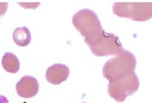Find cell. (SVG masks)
I'll return each instance as SVG.
<instances>
[{
	"label": "cell",
	"instance_id": "obj_1",
	"mask_svg": "<svg viewBox=\"0 0 152 103\" xmlns=\"http://www.w3.org/2000/svg\"><path fill=\"white\" fill-rule=\"evenodd\" d=\"M72 22L89 47L96 44L105 32L97 14L89 9H83L76 13Z\"/></svg>",
	"mask_w": 152,
	"mask_h": 103
},
{
	"label": "cell",
	"instance_id": "obj_2",
	"mask_svg": "<svg viewBox=\"0 0 152 103\" xmlns=\"http://www.w3.org/2000/svg\"><path fill=\"white\" fill-rule=\"evenodd\" d=\"M136 65L137 60L135 56L130 52L124 49L115 57L105 63L102 74L104 77L110 81L134 71Z\"/></svg>",
	"mask_w": 152,
	"mask_h": 103
},
{
	"label": "cell",
	"instance_id": "obj_3",
	"mask_svg": "<svg viewBox=\"0 0 152 103\" xmlns=\"http://www.w3.org/2000/svg\"><path fill=\"white\" fill-rule=\"evenodd\" d=\"M140 86L138 77L134 71L109 81L108 93L118 102H123L127 96H132Z\"/></svg>",
	"mask_w": 152,
	"mask_h": 103
},
{
	"label": "cell",
	"instance_id": "obj_4",
	"mask_svg": "<svg viewBox=\"0 0 152 103\" xmlns=\"http://www.w3.org/2000/svg\"><path fill=\"white\" fill-rule=\"evenodd\" d=\"M115 15L130 18L134 21H146L152 16L151 2H115L113 6Z\"/></svg>",
	"mask_w": 152,
	"mask_h": 103
},
{
	"label": "cell",
	"instance_id": "obj_5",
	"mask_svg": "<svg viewBox=\"0 0 152 103\" xmlns=\"http://www.w3.org/2000/svg\"><path fill=\"white\" fill-rule=\"evenodd\" d=\"M91 52L97 57H105L118 54L124 50L119 38L113 33L104 32L102 39L96 44L90 46Z\"/></svg>",
	"mask_w": 152,
	"mask_h": 103
},
{
	"label": "cell",
	"instance_id": "obj_6",
	"mask_svg": "<svg viewBox=\"0 0 152 103\" xmlns=\"http://www.w3.org/2000/svg\"><path fill=\"white\" fill-rule=\"evenodd\" d=\"M15 89L18 96L29 99L38 93L39 83L36 78L31 76H24L17 82Z\"/></svg>",
	"mask_w": 152,
	"mask_h": 103
},
{
	"label": "cell",
	"instance_id": "obj_7",
	"mask_svg": "<svg viewBox=\"0 0 152 103\" xmlns=\"http://www.w3.org/2000/svg\"><path fill=\"white\" fill-rule=\"evenodd\" d=\"M69 73L70 70L67 65L57 63L47 68L46 71V79L49 83L60 85L68 79Z\"/></svg>",
	"mask_w": 152,
	"mask_h": 103
},
{
	"label": "cell",
	"instance_id": "obj_8",
	"mask_svg": "<svg viewBox=\"0 0 152 103\" xmlns=\"http://www.w3.org/2000/svg\"><path fill=\"white\" fill-rule=\"evenodd\" d=\"M1 65L7 72L15 74L20 68V62L18 57L11 52H6L2 57Z\"/></svg>",
	"mask_w": 152,
	"mask_h": 103
},
{
	"label": "cell",
	"instance_id": "obj_9",
	"mask_svg": "<svg viewBox=\"0 0 152 103\" xmlns=\"http://www.w3.org/2000/svg\"><path fill=\"white\" fill-rule=\"evenodd\" d=\"M13 39L15 44L24 47L27 46L31 42V33L26 26L17 27L13 33Z\"/></svg>",
	"mask_w": 152,
	"mask_h": 103
},
{
	"label": "cell",
	"instance_id": "obj_10",
	"mask_svg": "<svg viewBox=\"0 0 152 103\" xmlns=\"http://www.w3.org/2000/svg\"><path fill=\"white\" fill-rule=\"evenodd\" d=\"M8 8V3L0 2V17L4 15Z\"/></svg>",
	"mask_w": 152,
	"mask_h": 103
},
{
	"label": "cell",
	"instance_id": "obj_11",
	"mask_svg": "<svg viewBox=\"0 0 152 103\" xmlns=\"http://www.w3.org/2000/svg\"><path fill=\"white\" fill-rule=\"evenodd\" d=\"M0 103H9V101L5 96L0 94Z\"/></svg>",
	"mask_w": 152,
	"mask_h": 103
},
{
	"label": "cell",
	"instance_id": "obj_12",
	"mask_svg": "<svg viewBox=\"0 0 152 103\" xmlns=\"http://www.w3.org/2000/svg\"><path fill=\"white\" fill-rule=\"evenodd\" d=\"M83 103H86V102H83Z\"/></svg>",
	"mask_w": 152,
	"mask_h": 103
}]
</instances>
